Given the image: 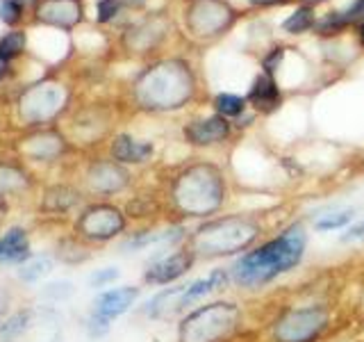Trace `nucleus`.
<instances>
[{
	"label": "nucleus",
	"mask_w": 364,
	"mask_h": 342,
	"mask_svg": "<svg viewBox=\"0 0 364 342\" xmlns=\"http://www.w3.org/2000/svg\"><path fill=\"white\" fill-rule=\"evenodd\" d=\"M305 231L303 226H291L271 242L255 251H248L232 265V276L239 285L257 288L273 281L280 274L294 269L305 254Z\"/></svg>",
	"instance_id": "nucleus-1"
},
{
	"label": "nucleus",
	"mask_w": 364,
	"mask_h": 342,
	"mask_svg": "<svg viewBox=\"0 0 364 342\" xmlns=\"http://www.w3.org/2000/svg\"><path fill=\"white\" fill-rule=\"evenodd\" d=\"M176 203L182 212L191 217H205L214 212L223 201V180L212 167H193L182 174L173 190Z\"/></svg>",
	"instance_id": "nucleus-2"
},
{
	"label": "nucleus",
	"mask_w": 364,
	"mask_h": 342,
	"mask_svg": "<svg viewBox=\"0 0 364 342\" xmlns=\"http://www.w3.org/2000/svg\"><path fill=\"white\" fill-rule=\"evenodd\" d=\"M259 228L242 219V217H225L205 224L196 235V249L205 256H230L246 249L257 237Z\"/></svg>",
	"instance_id": "nucleus-3"
},
{
	"label": "nucleus",
	"mask_w": 364,
	"mask_h": 342,
	"mask_svg": "<svg viewBox=\"0 0 364 342\" xmlns=\"http://www.w3.org/2000/svg\"><path fill=\"white\" fill-rule=\"evenodd\" d=\"M239 322L235 304H210L193 311L180 326V342H216L225 338Z\"/></svg>",
	"instance_id": "nucleus-4"
},
{
	"label": "nucleus",
	"mask_w": 364,
	"mask_h": 342,
	"mask_svg": "<svg viewBox=\"0 0 364 342\" xmlns=\"http://www.w3.org/2000/svg\"><path fill=\"white\" fill-rule=\"evenodd\" d=\"M191 94V83L185 68L166 64L148 73L139 83V98L151 108H178Z\"/></svg>",
	"instance_id": "nucleus-5"
},
{
	"label": "nucleus",
	"mask_w": 364,
	"mask_h": 342,
	"mask_svg": "<svg viewBox=\"0 0 364 342\" xmlns=\"http://www.w3.org/2000/svg\"><path fill=\"white\" fill-rule=\"evenodd\" d=\"M326 324L328 313L323 308H299V311H289L278 319L273 326V336L278 342H312L321 336Z\"/></svg>",
	"instance_id": "nucleus-6"
},
{
	"label": "nucleus",
	"mask_w": 364,
	"mask_h": 342,
	"mask_svg": "<svg viewBox=\"0 0 364 342\" xmlns=\"http://www.w3.org/2000/svg\"><path fill=\"white\" fill-rule=\"evenodd\" d=\"M125 226L123 214L112 205H96L80 217V231L91 239H109L119 235Z\"/></svg>",
	"instance_id": "nucleus-7"
},
{
	"label": "nucleus",
	"mask_w": 364,
	"mask_h": 342,
	"mask_svg": "<svg viewBox=\"0 0 364 342\" xmlns=\"http://www.w3.org/2000/svg\"><path fill=\"white\" fill-rule=\"evenodd\" d=\"M193 265V251H178V254L168 256L164 260H157L146 271V281L155 285H164L180 279L182 274H187Z\"/></svg>",
	"instance_id": "nucleus-8"
},
{
	"label": "nucleus",
	"mask_w": 364,
	"mask_h": 342,
	"mask_svg": "<svg viewBox=\"0 0 364 342\" xmlns=\"http://www.w3.org/2000/svg\"><path fill=\"white\" fill-rule=\"evenodd\" d=\"M136 296H139V290L136 288H117V290L102 292L96 299L94 315H100V317H105L112 322L114 317H119L128 311V308L134 304Z\"/></svg>",
	"instance_id": "nucleus-9"
},
{
	"label": "nucleus",
	"mask_w": 364,
	"mask_h": 342,
	"mask_svg": "<svg viewBox=\"0 0 364 342\" xmlns=\"http://www.w3.org/2000/svg\"><path fill=\"white\" fill-rule=\"evenodd\" d=\"M228 130H230V125H228V121L223 117H212V119H205V121H196L191 123L189 128L185 130L187 140L191 144H214V142H221L223 137L228 135Z\"/></svg>",
	"instance_id": "nucleus-10"
},
{
	"label": "nucleus",
	"mask_w": 364,
	"mask_h": 342,
	"mask_svg": "<svg viewBox=\"0 0 364 342\" xmlns=\"http://www.w3.org/2000/svg\"><path fill=\"white\" fill-rule=\"evenodd\" d=\"M248 100L253 103L257 110H273L280 103V94H278V87L273 85V80L269 76H257L253 87H250V94Z\"/></svg>",
	"instance_id": "nucleus-11"
},
{
	"label": "nucleus",
	"mask_w": 364,
	"mask_h": 342,
	"mask_svg": "<svg viewBox=\"0 0 364 342\" xmlns=\"http://www.w3.org/2000/svg\"><path fill=\"white\" fill-rule=\"evenodd\" d=\"M28 254H30V244L21 228H11L5 237H0V260L3 262L23 260Z\"/></svg>",
	"instance_id": "nucleus-12"
},
{
	"label": "nucleus",
	"mask_w": 364,
	"mask_h": 342,
	"mask_svg": "<svg viewBox=\"0 0 364 342\" xmlns=\"http://www.w3.org/2000/svg\"><path fill=\"white\" fill-rule=\"evenodd\" d=\"M114 157L119 160V162H144V160L153 153V146L151 144H144V142H134L132 137H119L117 142H114V148H112Z\"/></svg>",
	"instance_id": "nucleus-13"
},
{
	"label": "nucleus",
	"mask_w": 364,
	"mask_h": 342,
	"mask_svg": "<svg viewBox=\"0 0 364 342\" xmlns=\"http://www.w3.org/2000/svg\"><path fill=\"white\" fill-rule=\"evenodd\" d=\"M91 185L100 192H114V190H121L125 185L128 176L123 174L119 167H112V165H100L91 171Z\"/></svg>",
	"instance_id": "nucleus-14"
},
{
	"label": "nucleus",
	"mask_w": 364,
	"mask_h": 342,
	"mask_svg": "<svg viewBox=\"0 0 364 342\" xmlns=\"http://www.w3.org/2000/svg\"><path fill=\"white\" fill-rule=\"evenodd\" d=\"M53 271V260L50 258H34L30 262H26L18 269V276L26 283H37L41 279H46Z\"/></svg>",
	"instance_id": "nucleus-15"
},
{
	"label": "nucleus",
	"mask_w": 364,
	"mask_h": 342,
	"mask_svg": "<svg viewBox=\"0 0 364 342\" xmlns=\"http://www.w3.org/2000/svg\"><path fill=\"white\" fill-rule=\"evenodd\" d=\"M77 201V194L73 190H68V187H55V190H48L46 192V210H66V208H71V205Z\"/></svg>",
	"instance_id": "nucleus-16"
},
{
	"label": "nucleus",
	"mask_w": 364,
	"mask_h": 342,
	"mask_svg": "<svg viewBox=\"0 0 364 342\" xmlns=\"http://www.w3.org/2000/svg\"><path fill=\"white\" fill-rule=\"evenodd\" d=\"M214 105L219 110L221 117H237V114L244 112L246 103H244V98L232 96V94H219L214 100Z\"/></svg>",
	"instance_id": "nucleus-17"
},
{
	"label": "nucleus",
	"mask_w": 364,
	"mask_h": 342,
	"mask_svg": "<svg viewBox=\"0 0 364 342\" xmlns=\"http://www.w3.org/2000/svg\"><path fill=\"white\" fill-rule=\"evenodd\" d=\"M312 23H314L312 9L310 7H301V9H296L287 21H284V30H289V32H303L307 28H312Z\"/></svg>",
	"instance_id": "nucleus-18"
},
{
	"label": "nucleus",
	"mask_w": 364,
	"mask_h": 342,
	"mask_svg": "<svg viewBox=\"0 0 364 342\" xmlns=\"http://www.w3.org/2000/svg\"><path fill=\"white\" fill-rule=\"evenodd\" d=\"M360 16H364V0H355V3H353V7H348V9L344 11V14H335V16L326 19V21L321 23V28H323V30H328L330 26L337 28V26H344V23L355 21V19H360Z\"/></svg>",
	"instance_id": "nucleus-19"
},
{
	"label": "nucleus",
	"mask_w": 364,
	"mask_h": 342,
	"mask_svg": "<svg viewBox=\"0 0 364 342\" xmlns=\"http://www.w3.org/2000/svg\"><path fill=\"white\" fill-rule=\"evenodd\" d=\"M353 219V210H344V212H337V214H328L321 217V219L314 222L316 231H335V228H344L346 224H350Z\"/></svg>",
	"instance_id": "nucleus-20"
},
{
	"label": "nucleus",
	"mask_w": 364,
	"mask_h": 342,
	"mask_svg": "<svg viewBox=\"0 0 364 342\" xmlns=\"http://www.w3.org/2000/svg\"><path fill=\"white\" fill-rule=\"evenodd\" d=\"M23 43H26V37H23V32H11V34H7V37L0 41V60L7 62L14 55H18L21 48H23Z\"/></svg>",
	"instance_id": "nucleus-21"
},
{
	"label": "nucleus",
	"mask_w": 364,
	"mask_h": 342,
	"mask_svg": "<svg viewBox=\"0 0 364 342\" xmlns=\"http://www.w3.org/2000/svg\"><path fill=\"white\" fill-rule=\"evenodd\" d=\"M30 326H32V313H21L16 317H11L9 322L3 326V336L5 338H16L21 333H26Z\"/></svg>",
	"instance_id": "nucleus-22"
},
{
	"label": "nucleus",
	"mask_w": 364,
	"mask_h": 342,
	"mask_svg": "<svg viewBox=\"0 0 364 342\" xmlns=\"http://www.w3.org/2000/svg\"><path fill=\"white\" fill-rule=\"evenodd\" d=\"M73 294V285L68 281H57V283H50L46 285L41 290V296L43 299H50V301H60V299H68V296Z\"/></svg>",
	"instance_id": "nucleus-23"
},
{
	"label": "nucleus",
	"mask_w": 364,
	"mask_h": 342,
	"mask_svg": "<svg viewBox=\"0 0 364 342\" xmlns=\"http://www.w3.org/2000/svg\"><path fill=\"white\" fill-rule=\"evenodd\" d=\"M21 16V3L18 0H5L3 5H0V19L5 23H16Z\"/></svg>",
	"instance_id": "nucleus-24"
},
{
	"label": "nucleus",
	"mask_w": 364,
	"mask_h": 342,
	"mask_svg": "<svg viewBox=\"0 0 364 342\" xmlns=\"http://www.w3.org/2000/svg\"><path fill=\"white\" fill-rule=\"evenodd\" d=\"M119 276V271L114 269V267H107V269H100V271H96L94 276L89 279V283L91 285H96V288H102V285H107V283H112L114 279Z\"/></svg>",
	"instance_id": "nucleus-25"
},
{
	"label": "nucleus",
	"mask_w": 364,
	"mask_h": 342,
	"mask_svg": "<svg viewBox=\"0 0 364 342\" xmlns=\"http://www.w3.org/2000/svg\"><path fill=\"white\" fill-rule=\"evenodd\" d=\"M107 328H109V319L100 317V315H91V319H89V331H91V336H102Z\"/></svg>",
	"instance_id": "nucleus-26"
},
{
	"label": "nucleus",
	"mask_w": 364,
	"mask_h": 342,
	"mask_svg": "<svg viewBox=\"0 0 364 342\" xmlns=\"http://www.w3.org/2000/svg\"><path fill=\"white\" fill-rule=\"evenodd\" d=\"M119 3H121V0H102L100 7H98V14H100L98 19H100V21H109L114 14H117Z\"/></svg>",
	"instance_id": "nucleus-27"
},
{
	"label": "nucleus",
	"mask_w": 364,
	"mask_h": 342,
	"mask_svg": "<svg viewBox=\"0 0 364 342\" xmlns=\"http://www.w3.org/2000/svg\"><path fill=\"white\" fill-rule=\"evenodd\" d=\"M341 239H344V242H353V239H364V222H360V224H355V226H350Z\"/></svg>",
	"instance_id": "nucleus-28"
},
{
	"label": "nucleus",
	"mask_w": 364,
	"mask_h": 342,
	"mask_svg": "<svg viewBox=\"0 0 364 342\" xmlns=\"http://www.w3.org/2000/svg\"><path fill=\"white\" fill-rule=\"evenodd\" d=\"M280 57H282V51H280V48L271 53V57L264 62V66H267V71H269V73L273 71V64H278V62H280Z\"/></svg>",
	"instance_id": "nucleus-29"
},
{
	"label": "nucleus",
	"mask_w": 364,
	"mask_h": 342,
	"mask_svg": "<svg viewBox=\"0 0 364 342\" xmlns=\"http://www.w3.org/2000/svg\"><path fill=\"white\" fill-rule=\"evenodd\" d=\"M253 5H271V3H278V0H250Z\"/></svg>",
	"instance_id": "nucleus-30"
},
{
	"label": "nucleus",
	"mask_w": 364,
	"mask_h": 342,
	"mask_svg": "<svg viewBox=\"0 0 364 342\" xmlns=\"http://www.w3.org/2000/svg\"><path fill=\"white\" fill-rule=\"evenodd\" d=\"M5 68H7V64H5L3 60H0V78H3V76H5Z\"/></svg>",
	"instance_id": "nucleus-31"
},
{
	"label": "nucleus",
	"mask_w": 364,
	"mask_h": 342,
	"mask_svg": "<svg viewBox=\"0 0 364 342\" xmlns=\"http://www.w3.org/2000/svg\"><path fill=\"white\" fill-rule=\"evenodd\" d=\"M360 32H362V39H364V23H362V28H360Z\"/></svg>",
	"instance_id": "nucleus-32"
}]
</instances>
